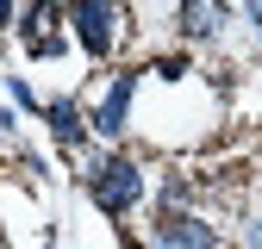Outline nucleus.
Here are the masks:
<instances>
[{
    "mask_svg": "<svg viewBox=\"0 0 262 249\" xmlns=\"http://www.w3.org/2000/svg\"><path fill=\"white\" fill-rule=\"evenodd\" d=\"M44 249H50V243H44Z\"/></svg>",
    "mask_w": 262,
    "mask_h": 249,
    "instance_id": "ddd939ff",
    "label": "nucleus"
},
{
    "mask_svg": "<svg viewBox=\"0 0 262 249\" xmlns=\"http://www.w3.org/2000/svg\"><path fill=\"white\" fill-rule=\"evenodd\" d=\"M250 7H256V0H250Z\"/></svg>",
    "mask_w": 262,
    "mask_h": 249,
    "instance_id": "f8f14e48",
    "label": "nucleus"
},
{
    "mask_svg": "<svg viewBox=\"0 0 262 249\" xmlns=\"http://www.w3.org/2000/svg\"><path fill=\"white\" fill-rule=\"evenodd\" d=\"M7 93H13V100H19V106H38V93H31V87H25V81H19V75H13V81H7Z\"/></svg>",
    "mask_w": 262,
    "mask_h": 249,
    "instance_id": "0eeeda50",
    "label": "nucleus"
},
{
    "mask_svg": "<svg viewBox=\"0 0 262 249\" xmlns=\"http://www.w3.org/2000/svg\"><path fill=\"white\" fill-rule=\"evenodd\" d=\"M175 25H181V38H219V31L231 25V7H225V0H181Z\"/></svg>",
    "mask_w": 262,
    "mask_h": 249,
    "instance_id": "20e7f679",
    "label": "nucleus"
},
{
    "mask_svg": "<svg viewBox=\"0 0 262 249\" xmlns=\"http://www.w3.org/2000/svg\"><path fill=\"white\" fill-rule=\"evenodd\" d=\"M131 93H138V75H119V81L106 87V100H100V112L88 118V124H94V131H100V137H119V131H125V118H131Z\"/></svg>",
    "mask_w": 262,
    "mask_h": 249,
    "instance_id": "39448f33",
    "label": "nucleus"
},
{
    "mask_svg": "<svg viewBox=\"0 0 262 249\" xmlns=\"http://www.w3.org/2000/svg\"><path fill=\"white\" fill-rule=\"evenodd\" d=\"M13 25V0H0V31H7Z\"/></svg>",
    "mask_w": 262,
    "mask_h": 249,
    "instance_id": "9d476101",
    "label": "nucleus"
},
{
    "mask_svg": "<svg viewBox=\"0 0 262 249\" xmlns=\"http://www.w3.org/2000/svg\"><path fill=\"white\" fill-rule=\"evenodd\" d=\"M250 25H256V44H262V0H256V7H250Z\"/></svg>",
    "mask_w": 262,
    "mask_h": 249,
    "instance_id": "1a4fd4ad",
    "label": "nucleus"
},
{
    "mask_svg": "<svg viewBox=\"0 0 262 249\" xmlns=\"http://www.w3.org/2000/svg\"><path fill=\"white\" fill-rule=\"evenodd\" d=\"M150 249H219V231L206 218H193V212H162Z\"/></svg>",
    "mask_w": 262,
    "mask_h": 249,
    "instance_id": "7ed1b4c3",
    "label": "nucleus"
},
{
    "mask_svg": "<svg viewBox=\"0 0 262 249\" xmlns=\"http://www.w3.org/2000/svg\"><path fill=\"white\" fill-rule=\"evenodd\" d=\"M62 13H69L75 44H81L88 56H113L119 31H125V7H119V0H69Z\"/></svg>",
    "mask_w": 262,
    "mask_h": 249,
    "instance_id": "f03ea898",
    "label": "nucleus"
},
{
    "mask_svg": "<svg viewBox=\"0 0 262 249\" xmlns=\"http://www.w3.org/2000/svg\"><path fill=\"white\" fill-rule=\"evenodd\" d=\"M250 249H262V218H250Z\"/></svg>",
    "mask_w": 262,
    "mask_h": 249,
    "instance_id": "6e6552de",
    "label": "nucleus"
},
{
    "mask_svg": "<svg viewBox=\"0 0 262 249\" xmlns=\"http://www.w3.org/2000/svg\"><path fill=\"white\" fill-rule=\"evenodd\" d=\"M88 193H94V206H100L106 218H125L144 200V168L131 162V156H100L94 175H88Z\"/></svg>",
    "mask_w": 262,
    "mask_h": 249,
    "instance_id": "f257e3e1",
    "label": "nucleus"
},
{
    "mask_svg": "<svg viewBox=\"0 0 262 249\" xmlns=\"http://www.w3.org/2000/svg\"><path fill=\"white\" fill-rule=\"evenodd\" d=\"M44 118H50V131H56V143H62V150H75V143H81V131H88V118H81V106H75V100H50V112H44Z\"/></svg>",
    "mask_w": 262,
    "mask_h": 249,
    "instance_id": "423d86ee",
    "label": "nucleus"
},
{
    "mask_svg": "<svg viewBox=\"0 0 262 249\" xmlns=\"http://www.w3.org/2000/svg\"><path fill=\"white\" fill-rule=\"evenodd\" d=\"M119 249H144V243H131V237H125V243H119Z\"/></svg>",
    "mask_w": 262,
    "mask_h": 249,
    "instance_id": "9b49d317",
    "label": "nucleus"
}]
</instances>
